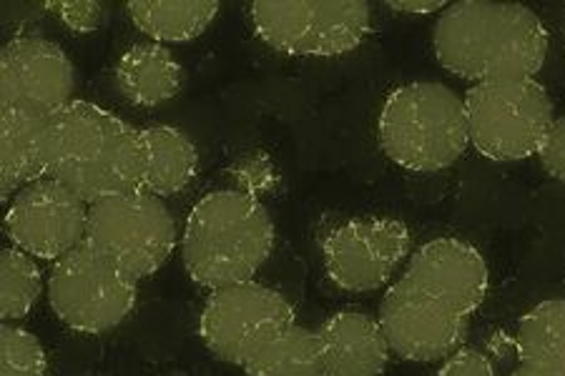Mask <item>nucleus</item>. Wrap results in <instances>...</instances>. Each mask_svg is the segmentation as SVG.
I'll return each instance as SVG.
<instances>
[{"label": "nucleus", "instance_id": "obj_1", "mask_svg": "<svg viewBox=\"0 0 565 376\" xmlns=\"http://www.w3.org/2000/svg\"><path fill=\"white\" fill-rule=\"evenodd\" d=\"M440 66L468 84L535 78L548 61L551 33L533 8L510 0H458L433 31Z\"/></svg>", "mask_w": 565, "mask_h": 376}, {"label": "nucleus", "instance_id": "obj_2", "mask_svg": "<svg viewBox=\"0 0 565 376\" xmlns=\"http://www.w3.org/2000/svg\"><path fill=\"white\" fill-rule=\"evenodd\" d=\"M51 179L88 206L143 189L141 128L76 98L51 116Z\"/></svg>", "mask_w": 565, "mask_h": 376}, {"label": "nucleus", "instance_id": "obj_3", "mask_svg": "<svg viewBox=\"0 0 565 376\" xmlns=\"http://www.w3.org/2000/svg\"><path fill=\"white\" fill-rule=\"evenodd\" d=\"M275 251V224L257 196L239 189L212 191L189 211L181 261L206 291L254 281Z\"/></svg>", "mask_w": 565, "mask_h": 376}, {"label": "nucleus", "instance_id": "obj_4", "mask_svg": "<svg viewBox=\"0 0 565 376\" xmlns=\"http://www.w3.org/2000/svg\"><path fill=\"white\" fill-rule=\"evenodd\" d=\"M377 141L382 153L405 171L450 169L470 146L465 98L437 80L397 86L382 100Z\"/></svg>", "mask_w": 565, "mask_h": 376}, {"label": "nucleus", "instance_id": "obj_5", "mask_svg": "<svg viewBox=\"0 0 565 376\" xmlns=\"http://www.w3.org/2000/svg\"><path fill=\"white\" fill-rule=\"evenodd\" d=\"M470 146L495 163L525 161L541 153L555 121L553 100L535 78L490 80L465 94Z\"/></svg>", "mask_w": 565, "mask_h": 376}, {"label": "nucleus", "instance_id": "obj_6", "mask_svg": "<svg viewBox=\"0 0 565 376\" xmlns=\"http://www.w3.org/2000/svg\"><path fill=\"white\" fill-rule=\"evenodd\" d=\"M249 23L271 51L297 58H334L360 49L372 11L364 0H257Z\"/></svg>", "mask_w": 565, "mask_h": 376}, {"label": "nucleus", "instance_id": "obj_7", "mask_svg": "<svg viewBox=\"0 0 565 376\" xmlns=\"http://www.w3.org/2000/svg\"><path fill=\"white\" fill-rule=\"evenodd\" d=\"M86 244L141 281L169 264L179 234L163 198L139 189L90 204Z\"/></svg>", "mask_w": 565, "mask_h": 376}, {"label": "nucleus", "instance_id": "obj_8", "mask_svg": "<svg viewBox=\"0 0 565 376\" xmlns=\"http://www.w3.org/2000/svg\"><path fill=\"white\" fill-rule=\"evenodd\" d=\"M139 281L124 273L106 256L81 244L53 261L49 273V304L63 326L78 334H106L131 316Z\"/></svg>", "mask_w": 565, "mask_h": 376}, {"label": "nucleus", "instance_id": "obj_9", "mask_svg": "<svg viewBox=\"0 0 565 376\" xmlns=\"http://www.w3.org/2000/svg\"><path fill=\"white\" fill-rule=\"evenodd\" d=\"M291 324L297 314L285 293L247 281L212 291L199 314V336L218 362L244 366Z\"/></svg>", "mask_w": 565, "mask_h": 376}, {"label": "nucleus", "instance_id": "obj_10", "mask_svg": "<svg viewBox=\"0 0 565 376\" xmlns=\"http://www.w3.org/2000/svg\"><path fill=\"white\" fill-rule=\"evenodd\" d=\"M413 234L397 218H352L322 241V266L337 289L370 293L387 287L409 259Z\"/></svg>", "mask_w": 565, "mask_h": 376}, {"label": "nucleus", "instance_id": "obj_11", "mask_svg": "<svg viewBox=\"0 0 565 376\" xmlns=\"http://www.w3.org/2000/svg\"><path fill=\"white\" fill-rule=\"evenodd\" d=\"M88 208L76 191L45 176L8 201L6 236L33 259L58 261L86 244Z\"/></svg>", "mask_w": 565, "mask_h": 376}, {"label": "nucleus", "instance_id": "obj_12", "mask_svg": "<svg viewBox=\"0 0 565 376\" xmlns=\"http://www.w3.org/2000/svg\"><path fill=\"white\" fill-rule=\"evenodd\" d=\"M377 319L392 354L417 364L448 359L465 344L470 326L468 316L413 287L403 277L387 287Z\"/></svg>", "mask_w": 565, "mask_h": 376}, {"label": "nucleus", "instance_id": "obj_13", "mask_svg": "<svg viewBox=\"0 0 565 376\" xmlns=\"http://www.w3.org/2000/svg\"><path fill=\"white\" fill-rule=\"evenodd\" d=\"M76 71L68 53L41 35H15L0 51V108L56 116L73 104Z\"/></svg>", "mask_w": 565, "mask_h": 376}, {"label": "nucleus", "instance_id": "obj_14", "mask_svg": "<svg viewBox=\"0 0 565 376\" xmlns=\"http://www.w3.org/2000/svg\"><path fill=\"white\" fill-rule=\"evenodd\" d=\"M403 279L468 319L482 307L490 289L486 256L455 236H440L423 244L407 259Z\"/></svg>", "mask_w": 565, "mask_h": 376}, {"label": "nucleus", "instance_id": "obj_15", "mask_svg": "<svg viewBox=\"0 0 565 376\" xmlns=\"http://www.w3.org/2000/svg\"><path fill=\"white\" fill-rule=\"evenodd\" d=\"M324 376H382L392 348L380 319L364 311H337L317 329Z\"/></svg>", "mask_w": 565, "mask_h": 376}, {"label": "nucleus", "instance_id": "obj_16", "mask_svg": "<svg viewBox=\"0 0 565 376\" xmlns=\"http://www.w3.org/2000/svg\"><path fill=\"white\" fill-rule=\"evenodd\" d=\"M51 176V118L0 108V198Z\"/></svg>", "mask_w": 565, "mask_h": 376}, {"label": "nucleus", "instance_id": "obj_17", "mask_svg": "<svg viewBox=\"0 0 565 376\" xmlns=\"http://www.w3.org/2000/svg\"><path fill=\"white\" fill-rule=\"evenodd\" d=\"M114 80L136 108H157L174 100L184 88V68L167 45L134 43L116 61Z\"/></svg>", "mask_w": 565, "mask_h": 376}, {"label": "nucleus", "instance_id": "obj_18", "mask_svg": "<svg viewBox=\"0 0 565 376\" xmlns=\"http://www.w3.org/2000/svg\"><path fill=\"white\" fill-rule=\"evenodd\" d=\"M143 143V191L169 198L191 186L199 171L194 141L177 126L159 123L141 128Z\"/></svg>", "mask_w": 565, "mask_h": 376}, {"label": "nucleus", "instance_id": "obj_19", "mask_svg": "<svg viewBox=\"0 0 565 376\" xmlns=\"http://www.w3.org/2000/svg\"><path fill=\"white\" fill-rule=\"evenodd\" d=\"M131 23L151 43H191L216 21V0H131L126 3Z\"/></svg>", "mask_w": 565, "mask_h": 376}, {"label": "nucleus", "instance_id": "obj_20", "mask_svg": "<svg viewBox=\"0 0 565 376\" xmlns=\"http://www.w3.org/2000/svg\"><path fill=\"white\" fill-rule=\"evenodd\" d=\"M247 376H324L317 332L291 324L242 366Z\"/></svg>", "mask_w": 565, "mask_h": 376}, {"label": "nucleus", "instance_id": "obj_21", "mask_svg": "<svg viewBox=\"0 0 565 376\" xmlns=\"http://www.w3.org/2000/svg\"><path fill=\"white\" fill-rule=\"evenodd\" d=\"M518 354L565 376V299H545L518 321Z\"/></svg>", "mask_w": 565, "mask_h": 376}, {"label": "nucleus", "instance_id": "obj_22", "mask_svg": "<svg viewBox=\"0 0 565 376\" xmlns=\"http://www.w3.org/2000/svg\"><path fill=\"white\" fill-rule=\"evenodd\" d=\"M43 291V273L31 254L15 246L0 251V316L13 324L31 314Z\"/></svg>", "mask_w": 565, "mask_h": 376}, {"label": "nucleus", "instance_id": "obj_23", "mask_svg": "<svg viewBox=\"0 0 565 376\" xmlns=\"http://www.w3.org/2000/svg\"><path fill=\"white\" fill-rule=\"evenodd\" d=\"M0 376H49V356L29 329L18 324L0 329Z\"/></svg>", "mask_w": 565, "mask_h": 376}, {"label": "nucleus", "instance_id": "obj_24", "mask_svg": "<svg viewBox=\"0 0 565 376\" xmlns=\"http://www.w3.org/2000/svg\"><path fill=\"white\" fill-rule=\"evenodd\" d=\"M68 31L88 35L96 33L106 23V6L98 0H49L43 3Z\"/></svg>", "mask_w": 565, "mask_h": 376}, {"label": "nucleus", "instance_id": "obj_25", "mask_svg": "<svg viewBox=\"0 0 565 376\" xmlns=\"http://www.w3.org/2000/svg\"><path fill=\"white\" fill-rule=\"evenodd\" d=\"M437 376H495V366L480 348L460 346L458 352H452L448 359L440 362Z\"/></svg>", "mask_w": 565, "mask_h": 376}, {"label": "nucleus", "instance_id": "obj_26", "mask_svg": "<svg viewBox=\"0 0 565 376\" xmlns=\"http://www.w3.org/2000/svg\"><path fill=\"white\" fill-rule=\"evenodd\" d=\"M537 161H541L545 173L565 183V116H555L548 139H545L541 153H537Z\"/></svg>", "mask_w": 565, "mask_h": 376}, {"label": "nucleus", "instance_id": "obj_27", "mask_svg": "<svg viewBox=\"0 0 565 376\" xmlns=\"http://www.w3.org/2000/svg\"><path fill=\"white\" fill-rule=\"evenodd\" d=\"M385 6L407 15H433L443 13L450 3H445V0H387Z\"/></svg>", "mask_w": 565, "mask_h": 376}, {"label": "nucleus", "instance_id": "obj_28", "mask_svg": "<svg viewBox=\"0 0 565 376\" xmlns=\"http://www.w3.org/2000/svg\"><path fill=\"white\" fill-rule=\"evenodd\" d=\"M513 376H563L553 369H545V366H537V364H525L521 362V366L513 372Z\"/></svg>", "mask_w": 565, "mask_h": 376}]
</instances>
